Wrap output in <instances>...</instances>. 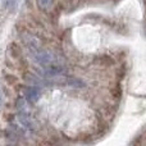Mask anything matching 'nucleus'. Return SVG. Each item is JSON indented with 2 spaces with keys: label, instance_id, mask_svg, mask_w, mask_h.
I'll list each match as a JSON object with an SVG mask.
<instances>
[{
  "label": "nucleus",
  "instance_id": "obj_1",
  "mask_svg": "<svg viewBox=\"0 0 146 146\" xmlns=\"http://www.w3.org/2000/svg\"><path fill=\"white\" fill-rule=\"evenodd\" d=\"M23 95L30 103H36L40 99V90L35 86H27L23 88Z\"/></svg>",
  "mask_w": 146,
  "mask_h": 146
},
{
  "label": "nucleus",
  "instance_id": "obj_2",
  "mask_svg": "<svg viewBox=\"0 0 146 146\" xmlns=\"http://www.w3.org/2000/svg\"><path fill=\"white\" fill-rule=\"evenodd\" d=\"M19 121L21 123L23 124V126H26L27 128L30 129H35V122L32 121V119L30 118V115H27V114H19Z\"/></svg>",
  "mask_w": 146,
  "mask_h": 146
},
{
  "label": "nucleus",
  "instance_id": "obj_3",
  "mask_svg": "<svg viewBox=\"0 0 146 146\" xmlns=\"http://www.w3.org/2000/svg\"><path fill=\"white\" fill-rule=\"evenodd\" d=\"M51 0H37V4L38 7L41 8V9H45V8H48L49 5H50Z\"/></svg>",
  "mask_w": 146,
  "mask_h": 146
},
{
  "label": "nucleus",
  "instance_id": "obj_4",
  "mask_svg": "<svg viewBox=\"0 0 146 146\" xmlns=\"http://www.w3.org/2000/svg\"><path fill=\"white\" fill-rule=\"evenodd\" d=\"M3 3H4V7H5V8H8V5L12 4L13 0H3Z\"/></svg>",
  "mask_w": 146,
  "mask_h": 146
}]
</instances>
